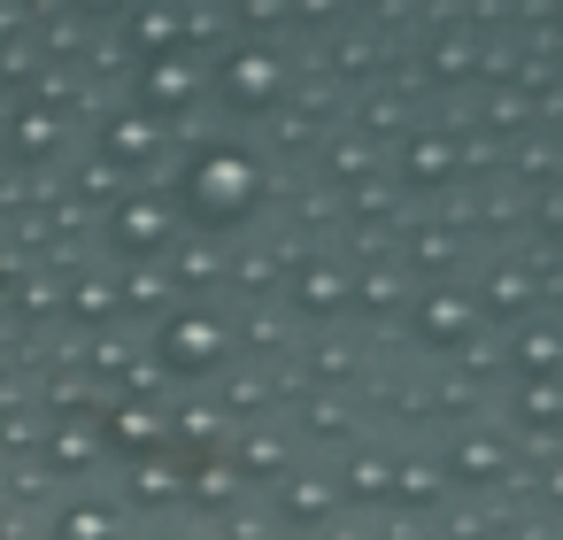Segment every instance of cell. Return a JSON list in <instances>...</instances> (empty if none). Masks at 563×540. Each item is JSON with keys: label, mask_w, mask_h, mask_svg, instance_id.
I'll list each match as a JSON object with an SVG mask.
<instances>
[]
</instances>
